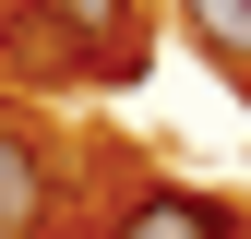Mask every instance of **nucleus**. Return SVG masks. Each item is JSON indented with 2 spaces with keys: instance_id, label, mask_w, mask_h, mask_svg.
Listing matches in <instances>:
<instances>
[{
  "instance_id": "obj_1",
  "label": "nucleus",
  "mask_w": 251,
  "mask_h": 239,
  "mask_svg": "<svg viewBox=\"0 0 251 239\" xmlns=\"http://www.w3.org/2000/svg\"><path fill=\"white\" fill-rule=\"evenodd\" d=\"M24 12L72 48V72H144V0H24Z\"/></svg>"
},
{
  "instance_id": "obj_2",
  "label": "nucleus",
  "mask_w": 251,
  "mask_h": 239,
  "mask_svg": "<svg viewBox=\"0 0 251 239\" xmlns=\"http://www.w3.org/2000/svg\"><path fill=\"white\" fill-rule=\"evenodd\" d=\"M60 215H72L60 156L24 132V120H0V239H60Z\"/></svg>"
},
{
  "instance_id": "obj_3",
  "label": "nucleus",
  "mask_w": 251,
  "mask_h": 239,
  "mask_svg": "<svg viewBox=\"0 0 251 239\" xmlns=\"http://www.w3.org/2000/svg\"><path fill=\"white\" fill-rule=\"evenodd\" d=\"M108 239H239V203L179 191V179H132V191L108 203Z\"/></svg>"
},
{
  "instance_id": "obj_4",
  "label": "nucleus",
  "mask_w": 251,
  "mask_h": 239,
  "mask_svg": "<svg viewBox=\"0 0 251 239\" xmlns=\"http://www.w3.org/2000/svg\"><path fill=\"white\" fill-rule=\"evenodd\" d=\"M179 24H192L203 60H227V72L251 84V0H179Z\"/></svg>"
}]
</instances>
